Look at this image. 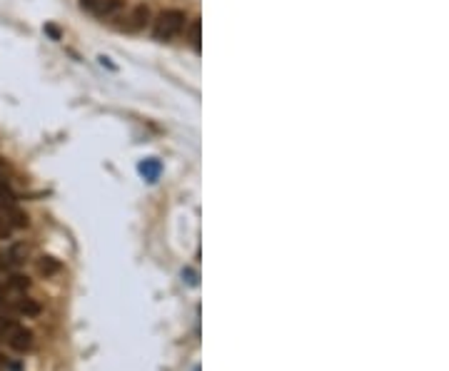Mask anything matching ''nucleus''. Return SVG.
Wrapping results in <instances>:
<instances>
[{
	"label": "nucleus",
	"instance_id": "obj_1",
	"mask_svg": "<svg viewBox=\"0 0 449 371\" xmlns=\"http://www.w3.org/2000/svg\"><path fill=\"white\" fill-rule=\"evenodd\" d=\"M188 10L183 8H165L152 18V38L160 43H172V40L183 38L188 30Z\"/></svg>",
	"mask_w": 449,
	"mask_h": 371
},
{
	"label": "nucleus",
	"instance_id": "obj_2",
	"mask_svg": "<svg viewBox=\"0 0 449 371\" xmlns=\"http://www.w3.org/2000/svg\"><path fill=\"white\" fill-rule=\"evenodd\" d=\"M152 25V10L148 6H135L132 10H125L123 23H120V30H128V33H143L145 28Z\"/></svg>",
	"mask_w": 449,
	"mask_h": 371
},
{
	"label": "nucleus",
	"instance_id": "obj_3",
	"mask_svg": "<svg viewBox=\"0 0 449 371\" xmlns=\"http://www.w3.org/2000/svg\"><path fill=\"white\" fill-rule=\"evenodd\" d=\"M6 341H8V346H10L13 352L26 354V352H30V349H33L35 337H33V332H30V329L15 324L13 329H8V332H6Z\"/></svg>",
	"mask_w": 449,
	"mask_h": 371
},
{
	"label": "nucleus",
	"instance_id": "obj_4",
	"mask_svg": "<svg viewBox=\"0 0 449 371\" xmlns=\"http://www.w3.org/2000/svg\"><path fill=\"white\" fill-rule=\"evenodd\" d=\"M125 10H128V3L125 0H103L98 8L95 18L103 20V23H115V20H123Z\"/></svg>",
	"mask_w": 449,
	"mask_h": 371
},
{
	"label": "nucleus",
	"instance_id": "obj_5",
	"mask_svg": "<svg viewBox=\"0 0 449 371\" xmlns=\"http://www.w3.org/2000/svg\"><path fill=\"white\" fill-rule=\"evenodd\" d=\"M13 309L23 317H38L40 314V304L30 297H20V299L13 301Z\"/></svg>",
	"mask_w": 449,
	"mask_h": 371
},
{
	"label": "nucleus",
	"instance_id": "obj_6",
	"mask_svg": "<svg viewBox=\"0 0 449 371\" xmlns=\"http://www.w3.org/2000/svg\"><path fill=\"white\" fill-rule=\"evenodd\" d=\"M38 272L43 274V277H58V274L63 272V264H60L55 257H40Z\"/></svg>",
	"mask_w": 449,
	"mask_h": 371
},
{
	"label": "nucleus",
	"instance_id": "obj_7",
	"mask_svg": "<svg viewBox=\"0 0 449 371\" xmlns=\"http://www.w3.org/2000/svg\"><path fill=\"white\" fill-rule=\"evenodd\" d=\"M200 30H202V25H200V18H192L188 23V30H185V40H190V45H192V50L195 52H200Z\"/></svg>",
	"mask_w": 449,
	"mask_h": 371
},
{
	"label": "nucleus",
	"instance_id": "obj_8",
	"mask_svg": "<svg viewBox=\"0 0 449 371\" xmlns=\"http://www.w3.org/2000/svg\"><path fill=\"white\" fill-rule=\"evenodd\" d=\"M8 289H13V292H28L30 289V279H28L26 274H10Z\"/></svg>",
	"mask_w": 449,
	"mask_h": 371
},
{
	"label": "nucleus",
	"instance_id": "obj_9",
	"mask_svg": "<svg viewBox=\"0 0 449 371\" xmlns=\"http://www.w3.org/2000/svg\"><path fill=\"white\" fill-rule=\"evenodd\" d=\"M103 0H80V8H83L85 13H90L92 18H95V13H98V8Z\"/></svg>",
	"mask_w": 449,
	"mask_h": 371
},
{
	"label": "nucleus",
	"instance_id": "obj_10",
	"mask_svg": "<svg viewBox=\"0 0 449 371\" xmlns=\"http://www.w3.org/2000/svg\"><path fill=\"white\" fill-rule=\"evenodd\" d=\"M6 301V292H3V287H0V304Z\"/></svg>",
	"mask_w": 449,
	"mask_h": 371
}]
</instances>
